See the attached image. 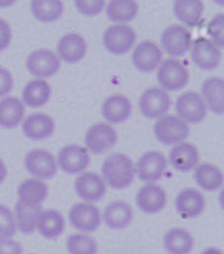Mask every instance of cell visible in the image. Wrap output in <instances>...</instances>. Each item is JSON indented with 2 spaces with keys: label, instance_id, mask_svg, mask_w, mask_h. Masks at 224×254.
I'll use <instances>...</instances> for the list:
<instances>
[{
  "label": "cell",
  "instance_id": "obj_6",
  "mask_svg": "<svg viewBox=\"0 0 224 254\" xmlns=\"http://www.w3.org/2000/svg\"><path fill=\"white\" fill-rule=\"evenodd\" d=\"M157 80L165 89L177 91L186 86L189 80V72L177 60L168 59L165 60L159 68Z\"/></svg>",
  "mask_w": 224,
  "mask_h": 254
},
{
  "label": "cell",
  "instance_id": "obj_40",
  "mask_svg": "<svg viewBox=\"0 0 224 254\" xmlns=\"http://www.w3.org/2000/svg\"><path fill=\"white\" fill-rule=\"evenodd\" d=\"M13 86L11 74L6 68L0 66V98L7 95Z\"/></svg>",
  "mask_w": 224,
  "mask_h": 254
},
{
  "label": "cell",
  "instance_id": "obj_27",
  "mask_svg": "<svg viewBox=\"0 0 224 254\" xmlns=\"http://www.w3.org/2000/svg\"><path fill=\"white\" fill-rule=\"evenodd\" d=\"M25 107L15 97H7L0 101V127L5 129L17 127L23 120Z\"/></svg>",
  "mask_w": 224,
  "mask_h": 254
},
{
  "label": "cell",
  "instance_id": "obj_11",
  "mask_svg": "<svg viewBox=\"0 0 224 254\" xmlns=\"http://www.w3.org/2000/svg\"><path fill=\"white\" fill-rule=\"evenodd\" d=\"M76 195L86 202H97L104 197L107 191L104 179L96 173H82L74 182Z\"/></svg>",
  "mask_w": 224,
  "mask_h": 254
},
{
  "label": "cell",
  "instance_id": "obj_32",
  "mask_svg": "<svg viewBox=\"0 0 224 254\" xmlns=\"http://www.w3.org/2000/svg\"><path fill=\"white\" fill-rule=\"evenodd\" d=\"M173 12L177 19L189 27H196L203 13V4L201 1L178 0L173 3Z\"/></svg>",
  "mask_w": 224,
  "mask_h": 254
},
{
  "label": "cell",
  "instance_id": "obj_33",
  "mask_svg": "<svg viewBox=\"0 0 224 254\" xmlns=\"http://www.w3.org/2000/svg\"><path fill=\"white\" fill-rule=\"evenodd\" d=\"M32 15L42 23H52L59 19L63 13V3L60 1H32Z\"/></svg>",
  "mask_w": 224,
  "mask_h": 254
},
{
  "label": "cell",
  "instance_id": "obj_13",
  "mask_svg": "<svg viewBox=\"0 0 224 254\" xmlns=\"http://www.w3.org/2000/svg\"><path fill=\"white\" fill-rule=\"evenodd\" d=\"M175 111L183 122L197 124L205 119L207 108L199 94L193 92H185L177 98Z\"/></svg>",
  "mask_w": 224,
  "mask_h": 254
},
{
  "label": "cell",
  "instance_id": "obj_36",
  "mask_svg": "<svg viewBox=\"0 0 224 254\" xmlns=\"http://www.w3.org/2000/svg\"><path fill=\"white\" fill-rule=\"evenodd\" d=\"M17 231L15 215L7 205L0 204V236L12 237Z\"/></svg>",
  "mask_w": 224,
  "mask_h": 254
},
{
  "label": "cell",
  "instance_id": "obj_21",
  "mask_svg": "<svg viewBox=\"0 0 224 254\" xmlns=\"http://www.w3.org/2000/svg\"><path fill=\"white\" fill-rule=\"evenodd\" d=\"M60 59L66 63L74 64L83 59L87 46L79 34L68 33L60 38L56 47Z\"/></svg>",
  "mask_w": 224,
  "mask_h": 254
},
{
  "label": "cell",
  "instance_id": "obj_1",
  "mask_svg": "<svg viewBox=\"0 0 224 254\" xmlns=\"http://www.w3.org/2000/svg\"><path fill=\"white\" fill-rule=\"evenodd\" d=\"M102 173L111 188L122 190L130 186L134 181V164L126 155L112 154L103 163Z\"/></svg>",
  "mask_w": 224,
  "mask_h": 254
},
{
  "label": "cell",
  "instance_id": "obj_45",
  "mask_svg": "<svg viewBox=\"0 0 224 254\" xmlns=\"http://www.w3.org/2000/svg\"></svg>",
  "mask_w": 224,
  "mask_h": 254
},
{
  "label": "cell",
  "instance_id": "obj_9",
  "mask_svg": "<svg viewBox=\"0 0 224 254\" xmlns=\"http://www.w3.org/2000/svg\"><path fill=\"white\" fill-rule=\"evenodd\" d=\"M26 64L28 72L32 75L38 78H49L57 72L60 63L54 52L40 49L28 56Z\"/></svg>",
  "mask_w": 224,
  "mask_h": 254
},
{
  "label": "cell",
  "instance_id": "obj_5",
  "mask_svg": "<svg viewBox=\"0 0 224 254\" xmlns=\"http://www.w3.org/2000/svg\"><path fill=\"white\" fill-rule=\"evenodd\" d=\"M72 227L82 233H90L98 230L102 222L100 209L89 203H77L68 213Z\"/></svg>",
  "mask_w": 224,
  "mask_h": 254
},
{
  "label": "cell",
  "instance_id": "obj_30",
  "mask_svg": "<svg viewBox=\"0 0 224 254\" xmlns=\"http://www.w3.org/2000/svg\"><path fill=\"white\" fill-rule=\"evenodd\" d=\"M52 89L46 80H32L25 86L23 90V102L32 108H40L49 101Z\"/></svg>",
  "mask_w": 224,
  "mask_h": 254
},
{
  "label": "cell",
  "instance_id": "obj_3",
  "mask_svg": "<svg viewBox=\"0 0 224 254\" xmlns=\"http://www.w3.org/2000/svg\"><path fill=\"white\" fill-rule=\"evenodd\" d=\"M157 140L166 146L182 142L189 136V128L182 120L173 116L163 117L154 126Z\"/></svg>",
  "mask_w": 224,
  "mask_h": 254
},
{
  "label": "cell",
  "instance_id": "obj_12",
  "mask_svg": "<svg viewBox=\"0 0 224 254\" xmlns=\"http://www.w3.org/2000/svg\"><path fill=\"white\" fill-rule=\"evenodd\" d=\"M170 104V98L166 92L161 88L153 87L143 92L139 105L143 116L149 120H154L166 114Z\"/></svg>",
  "mask_w": 224,
  "mask_h": 254
},
{
  "label": "cell",
  "instance_id": "obj_24",
  "mask_svg": "<svg viewBox=\"0 0 224 254\" xmlns=\"http://www.w3.org/2000/svg\"><path fill=\"white\" fill-rule=\"evenodd\" d=\"M104 219L106 225L111 229H124L132 222V207L124 201H112L105 209Z\"/></svg>",
  "mask_w": 224,
  "mask_h": 254
},
{
  "label": "cell",
  "instance_id": "obj_19",
  "mask_svg": "<svg viewBox=\"0 0 224 254\" xmlns=\"http://www.w3.org/2000/svg\"><path fill=\"white\" fill-rule=\"evenodd\" d=\"M175 206L181 216L195 218L201 215L205 209V197L196 189H184L177 194Z\"/></svg>",
  "mask_w": 224,
  "mask_h": 254
},
{
  "label": "cell",
  "instance_id": "obj_25",
  "mask_svg": "<svg viewBox=\"0 0 224 254\" xmlns=\"http://www.w3.org/2000/svg\"><path fill=\"white\" fill-rule=\"evenodd\" d=\"M194 245L192 235L181 228L169 230L163 238V247L168 254H190Z\"/></svg>",
  "mask_w": 224,
  "mask_h": 254
},
{
  "label": "cell",
  "instance_id": "obj_34",
  "mask_svg": "<svg viewBox=\"0 0 224 254\" xmlns=\"http://www.w3.org/2000/svg\"><path fill=\"white\" fill-rule=\"evenodd\" d=\"M138 12L134 1H112L107 7V15L115 23H127L134 19Z\"/></svg>",
  "mask_w": 224,
  "mask_h": 254
},
{
  "label": "cell",
  "instance_id": "obj_28",
  "mask_svg": "<svg viewBox=\"0 0 224 254\" xmlns=\"http://www.w3.org/2000/svg\"><path fill=\"white\" fill-rule=\"evenodd\" d=\"M42 210L43 209L42 205L28 206L21 201H17L14 207L13 213L17 229L25 235L33 234L37 229L38 218Z\"/></svg>",
  "mask_w": 224,
  "mask_h": 254
},
{
  "label": "cell",
  "instance_id": "obj_26",
  "mask_svg": "<svg viewBox=\"0 0 224 254\" xmlns=\"http://www.w3.org/2000/svg\"><path fill=\"white\" fill-rule=\"evenodd\" d=\"M132 106L128 99L122 95L110 97L103 104L102 112L105 120L112 124H122L130 117Z\"/></svg>",
  "mask_w": 224,
  "mask_h": 254
},
{
  "label": "cell",
  "instance_id": "obj_20",
  "mask_svg": "<svg viewBox=\"0 0 224 254\" xmlns=\"http://www.w3.org/2000/svg\"><path fill=\"white\" fill-rule=\"evenodd\" d=\"M162 58L163 53L160 48L156 44L149 41L138 44L132 54V62L135 67L143 72L154 70Z\"/></svg>",
  "mask_w": 224,
  "mask_h": 254
},
{
  "label": "cell",
  "instance_id": "obj_2",
  "mask_svg": "<svg viewBox=\"0 0 224 254\" xmlns=\"http://www.w3.org/2000/svg\"><path fill=\"white\" fill-rule=\"evenodd\" d=\"M24 165L30 175L43 181L54 178L58 170L55 156L45 149L36 148L29 151L24 159Z\"/></svg>",
  "mask_w": 224,
  "mask_h": 254
},
{
  "label": "cell",
  "instance_id": "obj_35",
  "mask_svg": "<svg viewBox=\"0 0 224 254\" xmlns=\"http://www.w3.org/2000/svg\"><path fill=\"white\" fill-rule=\"evenodd\" d=\"M66 248L69 254H97L98 252V244L94 238L83 233L68 236Z\"/></svg>",
  "mask_w": 224,
  "mask_h": 254
},
{
  "label": "cell",
  "instance_id": "obj_7",
  "mask_svg": "<svg viewBox=\"0 0 224 254\" xmlns=\"http://www.w3.org/2000/svg\"><path fill=\"white\" fill-rule=\"evenodd\" d=\"M118 136L112 126L98 124L91 127L85 136V144L89 151L95 155L104 154L116 144Z\"/></svg>",
  "mask_w": 224,
  "mask_h": 254
},
{
  "label": "cell",
  "instance_id": "obj_14",
  "mask_svg": "<svg viewBox=\"0 0 224 254\" xmlns=\"http://www.w3.org/2000/svg\"><path fill=\"white\" fill-rule=\"evenodd\" d=\"M191 33L185 28L173 25L167 28L161 36V44L165 51L172 57H180L188 51Z\"/></svg>",
  "mask_w": 224,
  "mask_h": 254
},
{
  "label": "cell",
  "instance_id": "obj_31",
  "mask_svg": "<svg viewBox=\"0 0 224 254\" xmlns=\"http://www.w3.org/2000/svg\"><path fill=\"white\" fill-rule=\"evenodd\" d=\"M201 92L210 110L217 115H223L224 110V83L220 78H211L202 85Z\"/></svg>",
  "mask_w": 224,
  "mask_h": 254
},
{
  "label": "cell",
  "instance_id": "obj_18",
  "mask_svg": "<svg viewBox=\"0 0 224 254\" xmlns=\"http://www.w3.org/2000/svg\"><path fill=\"white\" fill-rule=\"evenodd\" d=\"M49 193V187L44 181L36 178L25 179L17 188L19 201L28 206H40Z\"/></svg>",
  "mask_w": 224,
  "mask_h": 254
},
{
  "label": "cell",
  "instance_id": "obj_43",
  "mask_svg": "<svg viewBox=\"0 0 224 254\" xmlns=\"http://www.w3.org/2000/svg\"><path fill=\"white\" fill-rule=\"evenodd\" d=\"M201 254H224L221 250L215 247L207 248L202 252Z\"/></svg>",
  "mask_w": 224,
  "mask_h": 254
},
{
  "label": "cell",
  "instance_id": "obj_41",
  "mask_svg": "<svg viewBox=\"0 0 224 254\" xmlns=\"http://www.w3.org/2000/svg\"><path fill=\"white\" fill-rule=\"evenodd\" d=\"M11 37V30L9 24L3 19H0V52L8 47Z\"/></svg>",
  "mask_w": 224,
  "mask_h": 254
},
{
  "label": "cell",
  "instance_id": "obj_17",
  "mask_svg": "<svg viewBox=\"0 0 224 254\" xmlns=\"http://www.w3.org/2000/svg\"><path fill=\"white\" fill-rule=\"evenodd\" d=\"M53 119L47 114L36 113L28 116L23 122L22 130L30 140L40 141L50 138L55 131Z\"/></svg>",
  "mask_w": 224,
  "mask_h": 254
},
{
  "label": "cell",
  "instance_id": "obj_44",
  "mask_svg": "<svg viewBox=\"0 0 224 254\" xmlns=\"http://www.w3.org/2000/svg\"><path fill=\"white\" fill-rule=\"evenodd\" d=\"M14 1H0V7H7L13 5Z\"/></svg>",
  "mask_w": 224,
  "mask_h": 254
},
{
  "label": "cell",
  "instance_id": "obj_4",
  "mask_svg": "<svg viewBox=\"0 0 224 254\" xmlns=\"http://www.w3.org/2000/svg\"><path fill=\"white\" fill-rule=\"evenodd\" d=\"M56 162L62 172L70 175H77L88 168L90 157L84 147L70 144L60 149Z\"/></svg>",
  "mask_w": 224,
  "mask_h": 254
},
{
  "label": "cell",
  "instance_id": "obj_16",
  "mask_svg": "<svg viewBox=\"0 0 224 254\" xmlns=\"http://www.w3.org/2000/svg\"><path fill=\"white\" fill-rule=\"evenodd\" d=\"M138 208L147 214H155L166 205L167 196L164 189L159 185L148 184L140 189L136 195Z\"/></svg>",
  "mask_w": 224,
  "mask_h": 254
},
{
  "label": "cell",
  "instance_id": "obj_37",
  "mask_svg": "<svg viewBox=\"0 0 224 254\" xmlns=\"http://www.w3.org/2000/svg\"><path fill=\"white\" fill-rule=\"evenodd\" d=\"M224 15L219 14L210 21L207 27V33L216 46L224 47Z\"/></svg>",
  "mask_w": 224,
  "mask_h": 254
},
{
  "label": "cell",
  "instance_id": "obj_23",
  "mask_svg": "<svg viewBox=\"0 0 224 254\" xmlns=\"http://www.w3.org/2000/svg\"><path fill=\"white\" fill-rule=\"evenodd\" d=\"M65 229V220L62 213L55 209L42 210L38 218L37 231L44 239L56 240Z\"/></svg>",
  "mask_w": 224,
  "mask_h": 254
},
{
  "label": "cell",
  "instance_id": "obj_8",
  "mask_svg": "<svg viewBox=\"0 0 224 254\" xmlns=\"http://www.w3.org/2000/svg\"><path fill=\"white\" fill-rule=\"evenodd\" d=\"M136 34L132 28L125 25H114L105 32L104 44L111 54L121 56L128 53L136 42Z\"/></svg>",
  "mask_w": 224,
  "mask_h": 254
},
{
  "label": "cell",
  "instance_id": "obj_38",
  "mask_svg": "<svg viewBox=\"0 0 224 254\" xmlns=\"http://www.w3.org/2000/svg\"><path fill=\"white\" fill-rule=\"evenodd\" d=\"M76 9L85 16L93 17L98 15L104 9L105 1H75Z\"/></svg>",
  "mask_w": 224,
  "mask_h": 254
},
{
  "label": "cell",
  "instance_id": "obj_22",
  "mask_svg": "<svg viewBox=\"0 0 224 254\" xmlns=\"http://www.w3.org/2000/svg\"><path fill=\"white\" fill-rule=\"evenodd\" d=\"M169 161L173 168L181 173L192 171L199 161L196 147L189 143H181L169 153Z\"/></svg>",
  "mask_w": 224,
  "mask_h": 254
},
{
  "label": "cell",
  "instance_id": "obj_10",
  "mask_svg": "<svg viewBox=\"0 0 224 254\" xmlns=\"http://www.w3.org/2000/svg\"><path fill=\"white\" fill-rule=\"evenodd\" d=\"M136 168L138 178L151 184L163 178L167 168V161L161 153L151 151L139 159Z\"/></svg>",
  "mask_w": 224,
  "mask_h": 254
},
{
  "label": "cell",
  "instance_id": "obj_15",
  "mask_svg": "<svg viewBox=\"0 0 224 254\" xmlns=\"http://www.w3.org/2000/svg\"><path fill=\"white\" fill-rule=\"evenodd\" d=\"M191 59L198 67L213 70L221 64V52L215 45L205 38L195 40L191 50Z\"/></svg>",
  "mask_w": 224,
  "mask_h": 254
},
{
  "label": "cell",
  "instance_id": "obj_39",
  "mask_svg": "<svg viewBox=\"0 0 224 254\" xmlns=\"http://www.w3.org/2000/svg\"><path fill=\"white\" fill-rule=\"evenodd\" d=\"M21 244L11 237L0 236V254H23Z\"/></svg>",
  "mask_w": 224,
  "mask_h": 254
},
{
  "label": "cell",
  "instance_id": "obj_42",
  "mask_svg": "<svg viewBox=\"0 0 224 254\" xmlns=\"http://www.w3.org/2000/svg\"><path fill=\"white\" fill-rule=\"evenodd\" d=\"M7 177V168L3 159L0 158V185L5 181Z\"/></svg>",
  "mask_w": 224,
  "mask_h": 254
},
{
  "label": "cell",
  "instance_id": "obj_29",
  "mask_svg": "<svg viewBox=\"0 0 224 254\" xmlns=\"http://www.w3.org/2000/svg\"><path fill=\"white\" fill-rule=\"evenodd\" d=\"M194 179L198 186L207 191L217 190L223 184V173L211 163H203L195 169Z\"/></svg>",
  "mask_w": 224,
  "mask_h": 254
}]
</instances>
